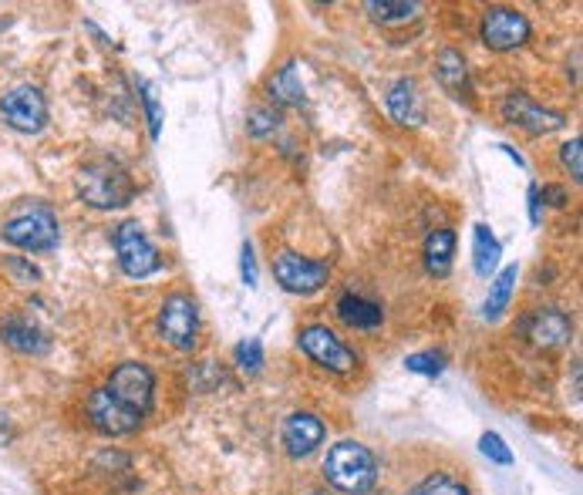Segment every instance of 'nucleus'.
I'll return each instance as SVG.
<instances>
[{"label": "nucleus", "instance_id": "1", "mask_svg": "<svg viewBox=\"0 0 583 495\" xmlns=\"http://www.w3.org/2000/svg\"><path fill=\"white\" fill-rule=\"evenodd\" d=\"M78 195L94 210H122L135 200V182L115 159H91L78 172Z\"/></svg>", "mask_w": 583, "mask_h": 495}, {"label": "nucleus", "instance_id": "2", "mask_svg": "<svg viewBox=\"0 0 583 495\" xmlns=\"http://www.w3.org/2000/svg\"><path fill=\"white\" fill-rule=\"evenodd\" d=\"M324 478L348 495H361L374 485L378 478V465L374 455L361 445V442H338L331 445L328 458H324Z\"/></svg>", "mask_w": 583, "mask_h": 495}, {"label": "nucleus", "instance_id": "3", "mask_svg": "<svg viewBox=\"0 0 583 495\" xmlns=\"http://www.w3.org/2000/svg\"><path fill=\"white\" fill-rule=\"evenodd\" d=\"M0 236L18 250L44 253L58 246V220L44 203H24L21 210L8 216L4 226H0Z\"/></svg>", "mask_w": 583, "mask_h": 495}, {"label": "nucleus", "instance_id": "4", "mask_svg": "<svg viewBox=\"0 0 583 495\" xmlns=\"http://www.w3.org/2000/svg\"><path fill=\"white\" fill-rule=\"evenodd\" d=\"M105 391L112 394V398L129 408L132 415L145 418L149 408H152V391H155V377L145 364L139 361H125L112 371V381L105 384Z\"/></svg>", "mask_w": 583, "mask_h": 495}, {"label": "nucleus", "instance_id": "5", "mask_svg": "<svg viewBox=\"0 0 583 495\" xmlns=\"http://www.w3.org/2000/svg\"><path fill=\"white\" fill-rule=\"evenodd\" d=\"M115 250H119V263L122 270L132 276V280H142V276H152L155 270H162V256L159 250L152 246V240L145 236V230L129 220L115 230Z\"/></svg>", "mask_w": 583, "mask_h": 495}, {"label": "nucleus", "instance_id": "6", "mask_svg": "<svg viewBox=\"0 0 583 495\" xmlns=\"http://www.w3.org/2000/svg\"><path fill=\"white\" fill-rule=\"evenodd\" d=\"M0 119H4L14 132L34 135L48 125V102L34 84H18L4 94L0 102Z\"/></svg>", "mask_w": 583, "mask_h": 495}, {"label": "nucleus", "instance_id": "7", "mask_svg": "<svg viewBox=\"0 0 583 495\" xmlns=\"http://www.w3.org/2000/svg\"><path fill=\"white\" fill-rule=\"evenodd\" d=\"M159 331H162V337L172 347L192 351V344H197V334H200V311H197V304H192L185 293L169 296V301L162 304V311H159Z\"/></svg>", "mask_w": 583, "mask_h": 495}, {"label": "nucleus", "instance_id": "8", "mask_svg": "<svg viewBox=\"0 0 583 495\" xmlns=\"http://www.w3.org/2000/svg\"><path fill=\"white\" fill-rule=\"evenodd\" d=\"M273 276L280 280L283 290L308 296V293H318V290L328 283L331 266L321 263V260H304V256H298V253L283 250V253L273 260Z\"/></svg>", "mask_w": 583, "mask_h": 495}, {"label": "nucleus", "instance_id": "9", "mask_svg": "<svg viewBox=\"0 0 583 495\" xmlns=\"http://www.w3.org/2000/svg\"><path fill=\"white\" fill-rule=\"evenodd\" d=\"M503 119L530 135H550V132H560L566 125V115L563 112H553V109H543L536 105L530 94L523 91H513L506 94V102H503Z\"/></svg>", "mask_w": 583, "mask_h": 495}, {"label": "nucleus", "instance_id": "10", "mask_svg": "<svg viewBox=\"0 0 583 495\" xmlns=\"http://www.w3.org/2000/svg\"><path fill=\"white\" fill-rule=\"evenodd\" d=\"M530 41V21L513 8H490L482 14V44L493 51H513Z\"/></svg>", "mask_w": 583, "mask_h": 495}, {"label": "nucleus", "instance_id": "11", "mask_svg": "<svg viewBox=\"0 0 583 495\" xmlns=\"http://www.w3.org/2000/svg\"><path fill=\"white\" fill-rule=\"evenodd\" d=\"M301 347H304V354L314 357L321 367L338 371V374H348V371H354V364H358V354H354L348 344H341V337H338L334 331H328V327H321V324L301 331Z\"/></svg>", "mask_w": 583, "mask_h": 495}, {"label": "nucleus", "instance_id": "12", "mask_svg": "<svg viewBox=\"0 0 583 495\" xmlns=\"http://www.w3.org/2000/svg\"><path fill=\"white\" fill-rule=\"evenodd\" d=\"M88 418H91L94 428L105 432V435H129L142 425V418L132 415L129 408H122L105 387H99L88 398Z\"/></svg>", "mask_w": 583, "mask_h": 495}, {"label": "nucleus", "instance_id": "13", "mask_svg": "<svg viewBox=\"0 0 583 495\" xmlns=\"http://www.w3.org/2000/svg\"><path fill=\"white\" fill-rule=\"evenodd\" d=\"M324 435H328L324 422L308 412H298L283 422V445H287V455H294V458H308L311 452H318Z\"/></svg>", "mask_w": 583, "mask_h": 495}, {"label": "nucleus", "instance_id": "14", "mask_svg": "<svg viewBox=\"0 0 583 495\" xmlns=\"http://www.w3.org/2000/svg\"><path fill=\"white\" fill-rule=\"evenodd\" d=\"M570 334H573V324H570V317H566L563 311H556V307L536 311V314L530 317V324H526V337H530L536 347H546V351L563 347V344L570 341Z\"/></svg>", "mask_w": 583, "mask_h": 495}, {"label": "nucleus", "instance_id": "15", "mask_svg": "<svg viewBox=\"0 0 583 495\" xmlns=\"http://www.w3.org/2000/svg\"><path fill=\"white\" fill-rule=\"evenodd\" d=\"M388 112L399 125H422L425 122V102H422V91L412 78H402L392 84L388 91Z\"/></svg>", "mask_w": 583, "mask_h": 495}, {"label": "nucleus", "instance_id": "16", "mask_svg": "<svg viewBox=\"0 0 583 495\" xmlns=\"http://www.w3.org/2000/svg\"><path fill=\"white\" fill-rule=\"evenodd\" d=\"M435 78H439V84H442L452 98H459V102H469V98H472L469 68H465V58H462L459 51L445 48V51L435 58Z\"/></svg>", "mask_w": 583, "mask_h": 495}, {"label": "nucleus", "instance_id": "17", "mask_svg": "<svg viewBox=\"0 0 583 495\" xmlns=\"http://www.w3.org/2000/svg\"><path fill=\"white\" fill-rule=\"evenodd\" d=\"M338 317L354 331H374L384 321V311L378 304L364 301V296H358V293H344L338 301Z\"/></svg>", "mask_w": 583, "mask_h": 495}, {"label": "nucleus", "instance_id": "18", "mask_svg": "<svg viewBox=\"0 0 583 495\" xmlns=\"http://www.w3.org/2000/svg\"><path fill=\"white\" fill-rule=\"evenodd\" d=\"M0 341H4L8 347H14V351H21V354H44L48 351V337H44V331H38L31 321H24V317H11L4 327H0Z\"/></svg>", "mask_w": 583, "mask_h": 495}, {"label": "nucleus", "instance_id": "19", "mask_svg": "<svg viewBox=\"0 0 583 495\" xmlns=\"http://www.w3.org/2000/svg\"><path fill=\"white\" fill-rule=\"evenodd\" d=\"M270 98L277 105H304V84H301V74H298V61L283 64L273 78H270Z\"/></svg>", "mask_w": 583, "mask_h": 495}, {"label": "nucleus", "instance_id": "20", "mask_svg": "<svg viewBox=\"0 0 583 495\" xmlns=\"http://www.w3.org/2000/svg\"><path fill=\"white\" fill-rule=\"evenodd\" d=\"M472 253H475V273H479V276H493V273H496L500 256H503V246H500V240L493 236L490 226L479 223V226L472 230Z\"/></svg>", "mask_w": 583, "mask_h": 495}, {"label": "nucleus", "instance_id": "21", "mask_svg": "<svg viewBox=\"0 0 583 495\" xmlns=\"http://www.w3.org/2000/svg\"><path fill=\"white\" fill-rule=\"evenodd\" d=\"M455 256V233L452 230H435L425 240V266L432 276H449Z\"/></svg>", "mask_w": 583, "mask_h": 495}, {"label": "nucleus", "instance_id": "22", "mask_svg": "<svg viewBox=\"0 0 583 495\" xmlns=\"http://www.w3.org/2000/svg\"><path fill=\"white\" fill-rule=\"evenodd\" d=\"M516 276H520V270H516V266H506V270L493 280L490 296H485V307H482L485 321H500V317H503V311L510 307V296H513Z\"/></svg>", "mask_w": 583, "mask_h": 495}, {"label": "nucleus", "instance_id": "23", "mask_svg": "<svg viewBox=\"0 0 583 495\" xmlns=\"http://www.w3.org/2000/svg\"><path fill=\"white\" fill-rule=\"evenodd\" d=\"M409 495H469L465 482L449 475V472H439V475H429L425 482H419Z\"/></svg>", "mask_w": 583, "mask_h": 495}, {"label": "nucleus", "instance_id": "24", "mask_svg": "<svg viewBox=\"0 0 583 495\" xmlns=\"http://www.w3.org/2000/svg\"><path fill=\"white\" fill-rule=\"evenodd\" d=\"M368 14H371L374 21L392 24V21H409V18H415V14H419V4H405V0H399V4H392V0H371Z\"/></svg>", "mask_w": 583, "mask_h": 495}, {"label": "nucleus", "instance_id": "25", "mask_svg": "<svg viewBox=\"0 0 583 495\" xmlns=\"http://www.w3.org/2000/svg\"><path fill=\"white\" fill-rule=\"evenodd\" d=\"M237 364H240L243 374H260V371H263V344H260L257 337L243 341V344L237 347Z\"/></svg>", "mask_w": 583, "mask_h": 495}, {"label": "nucleus", "instance_id": "26", "mask_svg": "<svg viewBox=\"0 0 583 495\" xmlns=\"http://www.w3.org/2000/svg\"><path fill=\"white\" fill-rule=\"evenodd\" d=\"M479 448H482L485 458L496 462V465H513V452H510V445H506L496 432H485V435L479 438Z\"/></svg>", "mask_w": 583, "mask_h": 495}, {"label": "nucleus", "instance_id": "27", "mask_svg": "<svg viewBox=\"0 0 583 495\" xmlns=\"http://www.w3.org/2000/svg\"><path fill=\"white\" fill-rule=\"evenodd\" d=\"M405 367H409L412 374L435 377V374H442V367H445V354H435V351H429V354H412V357L405 361Z\"/></svg>", "mask_w": 583, "mask_h": 495}, {"label": "nucleus", "instance_id": "28", "mask_svg": "<svg viewBox=\"0 0 583 495\" xmlns=\"http://www.w3.org/2000/svg\"><path fill=\"white\" fill-rule=\"evenodd\" d=\"M277 125H280V119H277V112H270V109H253L250 112V135L253 139H263V135H273L277 132Z\"/></svg>", "mask_w": 583, "mask_h": 495}, {"label": "nucleus", "instance_id": "29", "mask_svg": "<svg viewBox=\"0 0 583 495\" xmlns=\"http://www.w3.org/2000/svg\"><path fill=\"white\" fill-rule=\"evenodd\" d=\"M560 159H563V165L570 169V175L580 182V179H583V155H580V139H570V142L560 149Z\"/></svg>", "mask_w": 583, "mask_h": 495}, {"label": "nucleus", "instance_id": "30", "mask_svg": "<svg viewBox=\"0 0 583 495\" xmlns=\"http://www.w3.org/2000/svg\"><path fill=\"white\" fill-rule=\"evenodd\" d=\"M142 102H145V115H149V135L159 139V129H162V115H159V102L155 94L142 84Z\"/></svg>", "mask_w": 583, "mask_h": 495}, {"label": "nucleus", "instance_id": "31", "mask_svg": "<svg viewBox=\"0 0 583 495\" xmlns=\"http://www.w3.org/2000/svg\"><path fill=\"white\" fill-rule=\"evenodd\" d=\"M240 270H243V283H247V286H257V260H253V246H250V243H243Z\"/></svg>", "mask_w": 583, "mask_h": 495}, {"label": "nucleus", "instance_id": "32", "mask_svg": "<svg viewBox=\"0 0 583 495\" xmlns=\"http://www.w3.org/2000/svg\"><path fill=\"white\" fill-rule=\"evenodd\" d=\"M4 266H8V270H14V273L21 276V283H38V280H41V273H38V266H31V263H24V260H18V256H11V260H4Z\"/></svg>", "mask_w": 583, "mask_h": 495}, {"label": "nucleus", "instance_id": "33", "mask_svg": "<svg viewBox=\"0 0 583 495\" xmlns=\"http://www.w3.org/2000/svg\"><path fill=\"white\" fill-rule=\"evenodd\" d=\"M543 203H550V206H566V189H560V185H543Z\"/></svg>", "mask_w": 583, "mask_h": 495}, {"label": "nucleus", "instance_id": "34", "mask_svg": "<svg viewBox=\"0 0 583 495\" xmlns=\"http://www.w3.org/2000/svg\"><path fill=\"white\" fill-rule=\"evenodd\" d=\"M314 495H324V492H314Z\"/></svg>", "mask_w": 583, "mask_h": 495}]
</instances>
